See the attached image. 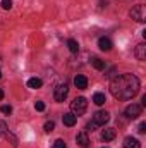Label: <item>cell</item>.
Wrapping results in <instances>:
<instances>
[{"label": "cell", "mask_w": 146, "mask_h": 148, "mask_svg": "<svg viewBox=\"0 0 146 148\" xmlns=\"http://www.w3.org/2000/svg\"><path fill=\"white\" fill-rule=\"evenodd\" d=\"M141 83L134 74H119L110 83V91L117 100H131L139 93Z\"/></svg>", "instance_id": "6da1fadb"}, {"label": "cell", "mask_w": 146, "mask_h": 148, "mask_svg": "<svg viewBox=\"0 0 146 148\" xmlns=\"http://www.w3.org/2000/svg\"><path fill=\"white\" fill-rule=\"evenodd\" d=\"M88 109V100L84 97H79V98H74V102L71 103V110L72 114L77 117V115H83Z\"/></svg>", "instance_id": "7a4b0ae2"}, {"label": "cell", "mask_w": 146, "mask_h": 148, "mask_svg": "<svg viewBox=\"0 0 146 148\" xmlns=\"http://www.w3.org/2000/svg\"><path fill=\"white\" fill-rule=\"evenodd\" d=\"M67 95H69V86H67L65 83H60V84H57V86H55L53 97H55V100H57V102H64Z\"/></svg>", "instance_id": "3957f363"}, {"label": "cell", "mask_w": 146, "mask_h": 148, "mask_svg": "<svg viewBox=\"0 0 146 148\" xmlns=\"http://www.w3.org/2000/svg\"><path fill=\"white\" fill-rule=\"evenodd\" d=\"M129 14H131V17H132L134 21H138V23H145L146 14H145V5H143V3H139V5H136V7H132Z\"/></svg>", "instance_id": "277c9868"}, {"label": "cell", "mask_w": 146, "mask_h": 148, "mask_svg": "<svg viewBox=\"0 0 146 148\" xmlns=\"http://www.w3.org/2000/svg\"><path fill=\"white\" fill-rule=\"evenodd\" d=\"M141 110H143V105H139V103H131V105H127V109H126V115H127L129 119H138V117L141 115Z\"/></svg>", "instance_id": "5b68a950"}, {"label": "cell", "mask_w": 146, "mask_h": 148, "mask_svg": "<svg viewBox=\"0 0 146 148\" xmlns=\"http://www.w3.org/2000/svg\"><path fill=\"white\" fill-rule=\"evenodd\" d=\"M108 121H110V114L107 110H98L93 115V122H95L96 126H103V124H107Z\"/></svg>", "instance_id": "8992f818"}, {"label": "cell", "mask_w": 146, "mask_h": 148, "mask_svg": "<svg viewBox=\"0 0 146 148\" xmlns=\"http://www.w3.org/2000/svg\"><path fill=\"white\" fill-rule=\"evenodd\" d=\"M98 47H100V50H103V52H108L112 50V47H113V43H112V40L107 36H102L98 40Z\"/></svg>", "instance_id": "52a82bcc"}, {"label": "cell", "mask_w": 146, "mask_h": 148, "mask_svg": "<svg viewBox=\"0 0 146 148\" xmlns=\"http://www.w3.org/2000/svg\"><path fill=\"white\" fill-rule=\"evenodd\" d=\"M74 84H76V88H79V90H84V88L88 86V79H86V76H83V74H77V76L74 77Z\"/></svg>", "instance_id": "ba28073f"}, {"label": "cell", "mask_w": 146, "mask_h": 148, "mask_svg": "<svg viewBox=\"0 0 146 148\" xmlns=\"http://www.w3.org/2000/svg\"><path fill=\"white\" fill-rule=\"evenodd\" d=\"M76 141H77V145L83 148H88L89 147V138H88V134L86 133H79L77 136H76Z\"/></svg>", "instance_id": "9c48e42d"}, {"label": "cell", "mask_w": 146, "mask_h": 148, "mask_svg": "<svg viewBox=\"0 0 146 148\" xmlns=\"http://www.w3.org/2000/svg\"><path fill=\"white\" fill-rule=\"evenodd\" d=\"M124 148H141V143H139L136 138L127 136V138L124 140Z\"/></svg>", "instance_id": "30bf717a"}, {"label": "cell", "mask_w": 146, "mask_h": 148, "mask_svg": "<svg viewBox=\"0 0 146 148\" xmlns=\"http://www.w3.org/2000/svg\"><path fill=\"white\" fill-rule=\"evenodd\" d=\"M62 121H64V124L65 126H69V127H72L74 124H76V121H77V117L74 115L72 112L71 114H64V117H62Z\"/></svg>", "instance_id": "8fae6325"}, {"label": "cell", "mask_w": 146, "mask_h": 148, "mask_svg": "<svg viewBox=\"0 0 146 148\" xmlns=\"http://www.w3.org/2000/svg\"><path fill=\"white\" fill-rule=\"evenodd\" d=\"M91 66H93L95 69H98V71H105V67H107V64H105L102 59H98V57H93V59H91Z\"/></svg>", "instance_id": "7c38bea8"}, {"label": "cell", "mask_w": 146, "mask_h": 148, "mask_svg": "<svg viewBox=\"0 0 146 148\" xmlns=\"http://www.w3.org/2000/svg\"><path fill=\"white\" fill-rule=\"evenodd\" d=\"M136 57H138L139 60H145L146 59V45L145 43H139V45L136 47Z\"/></svg>", "instance_id": "4fadbf2b"}, {"label": "cell", "mask_w": 146, "mask_h": 148, "mask_svg": "<svg viewBox=\"0 0 146 148\" xmlns=\"http://www.w3.org/2000/svg\"><path fill=\"white\" fill-rule=\"evenodd\" d=\"M28 86H29L31 90H38V88L43 86V81H41L40 77H31V79L28 81Z\"/></svg>", "instance_id": "5bb4252c"}, {"label": "cell", "mask_w": 146, "mask_h": 148, "mask_svg": "<svg viewBox=\"0 0 146 148\" xmlns=\"http://www.w3.org/2000/svg\"><path fill=\"white\" fill-rule=\"evenodd\" d=\"M102 138H103V141H112V140L115 138V129H112V127L105 129V131L102 133Z\"/></svg>", "instance_id": "9a60e30c"}, {"label": "cell", "mask_w": 146, "mask_h": 148, "mask_svg": "<svg viewBox=\"0 0 146 148\" xmlns=\"http://www.w3.org/2000/svg\"><path fill=\"white\" fill-rule=\"evenodd\" d=\"M93 102H95L96 105H103V103L107 102V98H105V95H103V93H95V97H93Z\"/></svg>", "instance_id": "2e32d148"}, {"label": "cell", "mask_w": 146, "mask_h": 148, "mask_svg": "<svg viewBox=\"0 0 146 148\" xmlns=\"http://www.w3.org/2000/svg\"><path fill=\"white\" fill-rule=\"evenodd\" d=\"M67 47H69V50H71L72 53H77V52H79V43H77L76 40H69V41H67Z\"/></svg>", "instance_id": "e0dca14e"}, {"label": "cell", "mask_w": 146, "mask_h": 148, "mask_svg": "<svg viewBox=\"0 0 146 148\" xmlns=\"http://www.w3.org/2000/svg\"><path fill=\"white\" fill-rule=\"evenodd\" d=\"M3 136H5V138H7V140L10 141V145H12V147H14V148L17 147V138H16V136H14V134H12L10 131H7V133H5Z\"/></svg>", "instance_id": "ac0fdd59"}, {"label": "cell", "mask_w": 146, "mask_h": 148, "mask_svg": "<svg viewBox=\"0 0 146 148\" xmlns=\"http://www.w3.org/2000/svg\"><path fill=\"white\" fill-rule=\"evenodd\" d=\"M53 129H55V122H53V121H48V122L45 124V131H46V133H52Z\"/></svg>", "instance_id": "d6986e66"}, {"label": "cell", "mask_w": 146, "mask_h": 148, "mask_svg": "<svg viewBox=\"0 0 146 148\" xmlns=\"http://www.w3.org/2000/svg\"><path fill=\"white\" fill-rule=\"evenodd\" d=\"M2 9L3 10H10L12 9V0H2Z\"/></svg>", "instance_id": "ffe728a7"}, {"label": "cell", "mask_w": 146, "mask_h": 148, "mask_svg": "<svg viewBox=\"0 0 146 148\" xmlns=\"http://www.w3.org/2000/svg\"><path fill=\"white\" fill-rule=\"evenodd\" d=\"M53 148H67V145H65L64 140H57V141L53 143Z\"/></svg>", "instance_id": "44dd1931"}, {"label": "cell", "mask_w": 146, "mask_h": 148, "mask_svg": "<svg viewBox=\"0 0 146 148\" xmlns=\"http://www.w3.org/2000/svg\"><path fill=\"white\" fill-rule=\"evenodd\" d=\"M7 131H9V129H7V124H5L3 121H0V136H3Z\"/></svg>", "instance_id": "7402d4cb"}, {"label": "cell", "mask_w": 146, "mask_h": 148, "mask_svg": "<svg viewBox=\"0 0 146 148\" xmlns=\"http://www.w3.org/2000/svg\"><path fill=\"white\" fill-rule=\"evenodd\" d=\"M35 109H36V110H40V112H43V110H45V103H43L41 100H38L36 103H35Z\"/></svg>", "instance_id": "603a6c76"}, {"label": "cell", "mask_w": 146, "mask_h": 148, "mask_svg": "<svg viewBox=\"0 0 146 148\" xmlns=\"http://www.w3.org/2000/svg\"><path fill=\"white\" fill-rule=\"evenodd\" d=\"M0 110L3 112V114H10V112H12V107H10V105H2Z\"/></svg>", "instance_id": "cb8c5ba5"}, {"label": "cell", "mask_w": 146, "mask_h": 148, "mask_svg": "<svg viewBox=\"0 0 146 148\" xmlns=\"http://www.w3.org/2000/svg\"><path fill=\"white\" fill-rule=\"evenodd\" d=\"M138 131H139L141 134H145V133H146V122H141V124H139V127H138Z\"/></svg>", "instance_id": "d4e9b609"}, {"label": "cell", "mask_w": 146, "mask_h": 148, "mask_svg": "<svg viewBox=\"0 0 146 148\" xmlns=\"http://www.w3.org/2000/svg\"><path fill=\"white\" fill-rule=\"evenodd\" d=\"M96 127H98V126H96L95 122H89V124H88V129H91V131H95Z\"/></svg>", "instance_id": "484cf974"}, {"label": "cell", "mask_w": 146, "mask_h": 148, "mask_svg": "<svg viewBox=\"0 0 146 148\" xmlns=\"http://www.w3.org/2000/svg\"><path fill=\"white\" fill-rule=\"evenodd\" d=\"M2 98H3V91L0 90V100H2Z\"/></svg>", "instance_id": "4316f807"}, {"label": "cell", "mask_w": 146, "mask_h": 148, "mask_svg": "<svg viewBox=\"0 0 146 148\" xmlns=\"http://www.w3.org/2000/svg\"><path fill=\"white\" fill-rule=\"evenodd\" d=\"M0 77H2V73H0Z\"/></svg>", "instance_id": "83f0119b"}, {"label": "cell", "mask_w": 146, "mask_h": 148, "mask_svg": "<svg viewBox=\"0 0 146 148\" xmlns=\"http://www.w3.org/2000/svg\"><path fill=\"white\" fill-rule=\"evenodd\" d=\"M103 148H108V147H103Z\"/></svg>", "instance_id": "f1b7e54d"}]
</instances>
